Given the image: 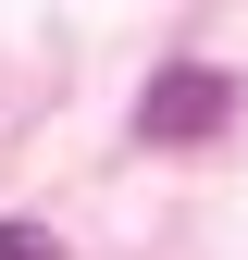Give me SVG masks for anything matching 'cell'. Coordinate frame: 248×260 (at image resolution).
Listing matches in <instances>:
<instances>
[{
  "label": "cell",
  "mask_w": 248,
  "mask_h": 260,
  "mask_svg": "<svg viewBox=\"0 0 248 260\" xmlns=\"http://www.w3.org/2000/svg\"><path fill=\"white\" fill-rule=\"evenodd\" d=\"M224 112H236V87L211 75V62H162L149 100H137V137H149V149H186V137H211Z\"/></svg>",
  "instance_id": "cell-1"
},
{
  "label": "cell",
  "mask_w": 248,
  "mask_h": 260,
  "mask_svg": "<svg viewBox=\"0 0 248 260\" xmlns=\"http://www.w3.org/2000/svg\"><path fill=\"white\" fill-rule=\"evenodd\" d=\"M0 260H62V236L50 223H0Z\"/></svg>",
  "instance_id": "cell-2"
}]
</instances>
